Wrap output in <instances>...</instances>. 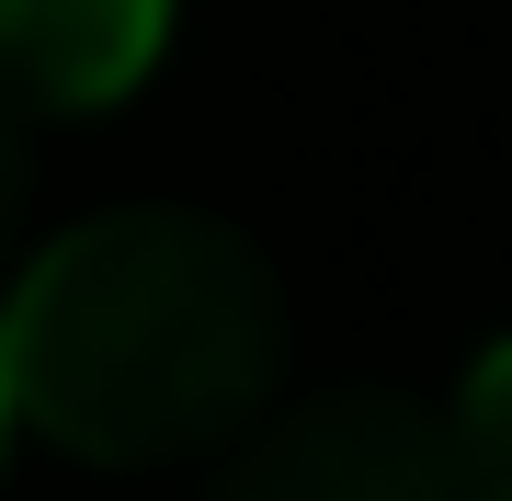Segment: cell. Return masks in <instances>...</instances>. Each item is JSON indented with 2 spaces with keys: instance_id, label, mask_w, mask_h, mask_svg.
<instances>
[{
  "instance_id": "obj_3",
  "label": "cell",
  "mask_w": 512,
  "mask_h": 501,
  "mask_svg": "<svg viewBox=\"0 0 512 501\" xmlns=\"http://www.w3.org/2000/svg\"><path fill=\"white\" fill-rule=\"evenodd\" d=\"M171 46V0H0V92L23 114H103Z\"/></svg>"
},
{
  "instance_id": "obj_4",
  "label": "cell",
  "mask_w": 512,
  "mask_h": 501,
  "mask_svg": "<svg viewBox=\"0 0 512 501\" xmlns=\"http://www.w3.org/2000/svg\"><path fill=\"white\" fill-rule=\"evenodd\" d=\"M456 456H467V490L478 501H512V342H490L467 365V388H456Z\"/></svg>"
},
{
  "instance_id": "obj_5",
  "label": "cell",
  "mask_w": 512,
  "mask_h": 501,
  "mask_svg": "<svg viewBox=\"0 0 512 501\" xmlns=\"http://www.w3.org/2000/svg\"><path fill=\"white\" fill-rule=\"evenodd\" d=\"M23 205H35V137H23V103L0 92V262L23 240Z\"/></svg>"
},
{
  "instance_id": "obj_2",
  "label": "cell",
  "mask_w": 512,
  "mask_h": 501,
  "mask_svg": "<svg viewBox=\"0 0 512 501\" xmlns=\"http://www.w3.org/2000/svg\"><path fill=\"white\" fill-rule=\"evenodd\" d=\"M205 501H478L456 422L399 388H319L217 467Z\"/></svg>"
},
{
  "instance_id": "obj_6",
  "label": "cell",
  "mask_w": 512,
  "mask_h": 501,
  "mask_svg": "<svg viewBox=\"0 0 512 501\" xmlns=\"http://www.w3.org/2000/svg\"><path fill=\"white\" fill-rule=\"evenodd\" d=\"M12 433H23V399H12V376H0V456H12Z\"/></svg>"
},
{
  "instance_id": "obj_1",
  "label": "cell",
  "mask_w": 512,
  "mask_h": 501,
  "mask_svg": "<svg viewBox=\"0 0 512 501\" xmlns=\"http://www.w3.org/2000/svg\"><path fill=\"white\" fill-rule=\"evenodd\" d=\"M0 376L57 456L92 467L205 456L285 376L274 262L194 205L80 217L0 285Z\"/></svg>"
}]
</instances>
